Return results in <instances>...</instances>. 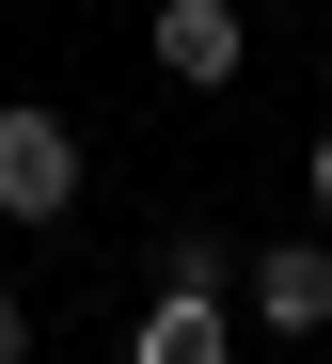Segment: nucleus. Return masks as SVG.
<instances>
[{
  "label": "nucleus",
  "instance_id": "obj_1",
  "mask_svg": "<svg viewBox=\"0 0 332 364\" xmlns=\"http://www.w3.org/2000/svg\"><path fill=\"white\" fill-rule=\"evenodd\" d=\"M0 222H80V127L48 95H0Z\"/></svg>",
  "mask_w": 332,
  "mask_h": 364
},
{
  "label": "nucleus",
  "instance_id": "obj_2",
  "mask_svg": "<svg viewBox=\"0 0 332 364\" xmlns=\"http://www.w3.org/2000/svg\"><path fill=\"white\" fill-rule=\"evenodd\" d=\"M237 64H253V0H159V80L222 95Z\"/></svg>",
  "mask_w": 332,
  "mask_h": 364
},
{
  "label": "nucleus",
  "instance_id": "obj_3",
  "mask_svg": "<svg viewBox=\"0 0 332 364\" xmlns=\"http://www.w3.org/2000/svg\"><path fill=\"white\" fill-rule=\"evenodd\" d=\"M127 364H237L222 285H159V301H143V333H127Z\"/></svg>",
  "mask_w": 332,
  "mask_h": 364
},
{
  "label": "nucleus",
  "instance_id": "obj_4",
  "mask_svg": "<svg viewBox=\"0 0 332 364\" xmlns=\"http://www.w3.org/2000/svg\"><path fill=\"white\" fill-rule=\"evenodd\" d=\"M253 317L269 333H332V237H269L253 254Z\"/></svg>",
  "mask_w": 332,
  "mask_h": 364
},
{
  "label": "nucleus",
  "instance_id": "obj_5",
  "mask_svg": "<svg viewBox=\"0 0 332 364\" xmlns=\"http://www.w3.org/2000/svg\"><path fill=\"white\" fill-rule=\"evenodd\" d=\"M0 364H32V301L16 285H0Z\"/></svg>",
  "mask_w": 332,
  "mask_h": 364
},
{
  "label": "nucleus",
  "instance_id": "obj_6",
  "mask_svg": "<svg viewBox=\"0 0 332 364\" xmlns=\"http://www.w3.org/2000/svg\"><path fill=\"white\" fill-rule=\"evenodd\" d=\"M301 191H316V222H332V127H316V159H301Z\"/></svg>",
  "mask_w": 332,
  "mask_h": 364
}]
</instances>
